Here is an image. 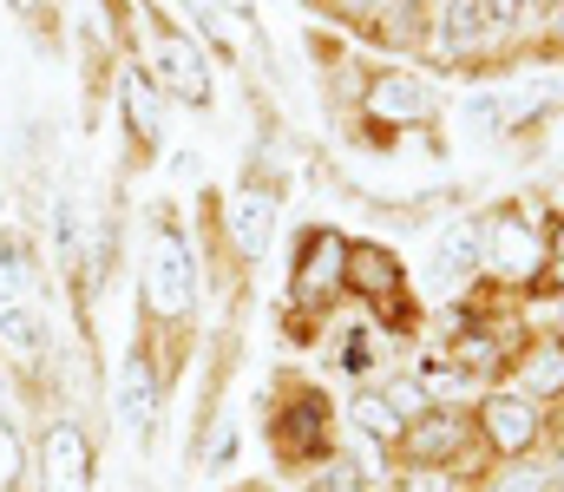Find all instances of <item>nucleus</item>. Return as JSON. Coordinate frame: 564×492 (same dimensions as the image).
I'll return each instance as SVG.
<instances>
[{
    "label": "nucleus",
    "mask_w": 564,
    "mask_h": 492,
    "mask_svg": "<svg viewBox=\"0 0 564 492\" xmlns=\"http://www.w3.org/2000/svg\"><path fill=\"white\" fill-rule=\"evenodd\" d=\"M33 460H40V492H93V440L79 420H66V414L46 420Z\"/></svg>",
    "instance_id": "obj_5"
},
{
    "label": "nucleus",
    "mask_w": 564,
    "mask_h": 492,
    "mask_svg": "<svg viewBox=\"0 0 564 492\" xmlns=\"http://www.w3.org/2000/svg\"><path fill=\"white\" fill-rule=\"evenodd\" d=\"M361 112L368 119H381V125H426L433 119V92H426L421 79H408V73H375L368 86H361Z\"/></svg>",
    "instance_id": "obj_10"
},
{
    "label": "nucleus",
    "mask_w": 564,
    "mask_h": 492,
    "mask_svg": "<svg viewBox=\"0 0 564 492\" xmlns=\"http://www.w3.org/2000/svg\"><path fill=\"white\" fill-rule=\"evenodd\" d=\"M308 492H368V473H361V460H348V453H328V460L308 473Z\"/></svg>",
    "instance_id": "obj_20"
},
{
    "label": "nucleus",
    "mask_w": 564,
    "mask_h": 492,
    "mask_svg": "<svg viewBox=\"0 0 564 492\" xmlns=\"http://www.w3.org/2000/svg\"><path fill=\"white\" fill-rule=\"evenodd\" d=\"M348 289H355L361 303H375L381 316H394V303H401V256H394L388 243L355 237V243H348Z\"/></svg>",
    "instance_id": "obj_9"
},
{
    "label": "nucleus",
    "mask_w": 564,
    "mask_h": 492,
    "mask_svg": "<svg viewBox=\"0 0 564 492\" xmlns=\"http://www.w3.org/2000/svg\"><path fill=\"white\" fill-rule=\"evenodd\" d=\"M558 26H564V13H558Z\"/></svg>",
    "instance_id": "obj_28"
},
{
    "label": "nucleus",
    "mask_w": 564,
    "mask_h": 492,
    "mask_svg": "<svg viewBox=\"0 0 564 492\" xmlns=\"http://www.w3.org/2000/svg\"><path fill=\"white\" fill-rule=\"evenodd\" d=\"M0 354L20 361V368H46L53 328H46V309H40V303H7V309H0Z\"/></svg>",
    "instance_id": "obj_12"
},
{
    "label": "nucleus",
    "mask_w": 564,
    "mask_h": 492,
    "mask_svg": "<svg viewBox=\"0 0 564 492\" xmlns=\"http://www.w3.org/2000/svg\"><path fill=\"white\" fill-rule=\"evenodd\" d=\"M158 361L144 354L139 341H132V354H126V368H119V414H126V427L151 440V427H158Z\"/></svg>",
    "instance_id": "obj_11"
},
{
    "label": "nucleus",
    "mask_w": 564,
    "mask_h": 492,
    "mask_svg": "<svg viewBox=\"0 0 564 492\" xmlns=\"http://www.w3.org/2000/svg\"><path fill=\"white\" fill-rule=\"evenodd\" d=\"M348 289V237L335 223H308L302 230V256L289 270V303L302 316H328Z\"/></svg>",
    "instance_id": "obj_2"
},
{
    "label": "nucleus",
    "mask_w": 564,
    "mask_h": 492,
    "mask_svg": "<svg viewBox=\"0 0 564 492\" xmlns=\"http://www.w3.org/2000/svg\"><path fill=\"white\" fill-rule=\"evenodd\" d=\"M479 13H486V33H512L525 20V0H479Z\"/></svg>",
    "instance_id": "obj_22"
},
{
    "label": "nucleus",
    "mask_w": 564,
    "mask_h": 492,
    "mask_svg": "<svg viewBox=\"0 0 564 492\" xmlns=\"http://www.w3.org/2000/svg\"><path fill=\"white\" fill-rule=\"evenodd\" d=\"M33 283H40V250H33V237L0 230V309H7V303H33Z\"/></svg>",
    "instance_id": "obj_15"
},
{
    "label": "nucleus",
    "mask_w": 564,
    "mask_h": 492,
    "mask_svg": "<svg viewBox=\"0 0 564 492\" xmlns=\"http://www.w3.org/2000/svg\"><path fill=\"white\" fill-rule=\"evenodd\" d=\"M348 420H355L368 440H381V447H401V427H408L401 407L388 401V387H361V394L348 401Z\"/></svg>",
    "instance_id": "obj_17"
},
{
    "label": "nucleus",
    "mask_w": 564,
    "mask_h": 492,
    "mask_svg": "<svg viewBox=\"0 0 564 492\" xmlns=\"http://www.w3.org/2000/svg\"><path fill=\"white\" fill-rule=\"evenodd\" d=\"M270 440H276L282 460H315V453L328 447V401H322L315 387H295L289 407L276 414V434H270ZM322 460H328V453H322Z\"/></svg>",
    "instance_id": "obj_8"
},
{
    "label": "nucleus",
    "mask_w": 564,
    "mask_h": 492,
    "mask_svg": "<svg viewBox=\"0 0 564 492\" xmlns=\"http://www.w3.org/2000/svg\"><path fill=\"white\" fill-rule=\"evenodd\" d=\"M7 7H13L20 20H46V0H7Z\"/></svg>",
    "instance_id": "obj_25"
},
{
    "label": "nucleus",
    "mask_w": 564,
    "mask_h": 492,
    "mask_svg": "<svg viewBox=\"0 0 564 492\" xmlns=\"http://www.w3.org/2000/svg\"><path fill=\"white\" fill-rule=\"evenodd\" d=\"M479 270L525 283L532 270H545V237H539V230H532L519 210H499V217L486 223V250H479Z\"/></svg>",
    "instance_id": "obj_6"
},
{
    "label": "nucleus",
    "mask_w": 564,
    "mask_h": 492,
    "mask_svg": "<svg viewBox=\"0 0 564 492\" xmlns=\"http://www.w3.org/2000/svg\"><path fill=\"white\" fill-rule=\"evenodd\" d=\"M545 486H552V473L545 467H525V460H512L506 473L486 480V492H545Z\"/></svg>",
    "instance_id": "obj_21"
},
{
    "label": "nucleus",
    "mask_w": 564,
    "mask_h": 492,
    "mask_svg": "<svg viewBox=\"0 0 564 492\" xmlns=\"http://www.w3.org/2000/svg\"><path fill=\"white\" fill-rule=\"evenodd\" d=\"M499 354H506V348H499L492 335H479V328H459V335H453V368H459V374H492Z\"/></svg>",
    "instance_id": "obj_19"
},
{
    "label": "nucleus",
    "mask_w": 564,
    "mask_h": 492,
    "mask_svg": "<svg viewBox=\"0 0 564 492\" xmlns=\"http://www.w3.org/2000/svg\"><path fill=\"white\" fill-rule=\"evenodd\" d=\"M473 440V420L459 414V407H421L408 427H401V467H414V473H440V467H453L459 460V447Z\"/></svg>",
    "instance_id": "obj_4"
},
{
    "label": "nucleus",
    "mask_w": 564,
    "mask_h": 492,
    "mask_svg": "<svg viewBox=\"0 0 564 492\" xmlns=\"http://www.w3.org/2000/svg\"><path fill=\"white\" fill-rule=\"evenodd\" d=\"M13 473H20V427L0 420V486H13Z\"/></svg>",
    "instance_id": "obj_23"
},
{
    "label": "nucleus",
    "mask_w": 564,
    "mask_h": 492,
    "mask_svg": "<svg viewBox=\"0 0 564 492\" xmlns=\"http://www.w3.org/2000/svg\"><path fill=\"white\" fill-rule=\"evenodd\" d=\"M552 480H558V486H564V453H558V467H552Z\"/></svg>",
    "instance_id": "obj_27"
},
{
    "label": "nucleus",
    "mask_w": 564,
    "mask_h": 492,
    "mask_svg": "<svg viewBox=\"0 0 564 492\" xmlns=\"http://www.w3.org/2000/svg\"><path fill=\"white\" fill-rule=\"evenodd\" d=\"M440 40L459 53V46H479L486 40V13H479V0H446V13H440Z\"/></svg>",
    "instance_id": "obj_18"
},
{
    "label": "nucleus",
    "mask_w": 564,
    "mask_h": 492,
    "mask_svg": "<svg viewBox=\"0 0 564 492\" xmlns=\"http://www.w3.org/2000/svg\"><path fill=\"white\" fill-rule=\"evenodd\" d=\"M479 250H486V223L479 217H459L446 237H440V250H433V276L453 289V283H466L473 270H479Z\"/></svg>",
    "instance_id": "obj_14"
},
{
    "label": "nucleus",
    "mask_w": 564,
    "mask_h": 492,
    "mask_svg": "<svg viewBox=\"0 0 564 492\" xmlns=\"http://www.w3.org/2000/svg\"><path fill=\"white\" fill-rule=\"evenodd\" d=\"M473 420H479L486 447H492V453H506V460H519V453H532V447H539V407H532L525 394H486Z\"/></svg>",
    "instance_id": "obj_7"
},
{
    "label": "nucleus",
    "mask_w": 564,
    "mask_h": 492,
    "mask_svg": "<svg viewBox=\"0 0 564 492\" xmlns=\"http://www.w3.org/2000/svg\"><path fill=\"white\" fill-rule=\"evenodd\" d=\"M545 270H552V283L564 289V223L552 230V243H545Z\"/></svg>",
    "instance_id": "obj_24"
},
{
    "label": "nucleus",
    "mask_w": 564,
    "mask_h": 492,
    "mask_svg": "<svg viewBox=\"0 0 564 492\" xmlns=\"http://www.w3.org/2000/svg\"><path fill=\"white\" fill-rule=\"evenodd\" d=\"M119 106H126V132H132V145H139V152H158V139H164L158 86H151L144 73H126V86H119Z\"/></svg>",
    "instance_id": "obj_16"
},
{
    "label": "nucleus",
    "mask_w": 564,
    "mask_h": 492,
    "mask_svg": "<svg viewBox=\"0 0 564 492\" xmlns=\"http://www.w3.org/2000/svg\"><path fill=\"white\" fill-rule=\"evenodd\" d=\"M144 79L158 86V92H171V99H184V106H210V59H204V46L191 40V33H177V26H151V66H144Z\"/></svg>",
    "instance_id": "obj_3"
},
{
    "label": "nucleus",
    "mask_w": 564,
    "mask_h": 492,
    "mask_svg": "<svg viewBox=\"0 0 564 492\" xmlns=\"http://www.w3.org/2000/svg\"><path fill=\"white\" fill-rule=\"evenodd\" d=\"M139 296L164 328H177L191 316V303H197V256H191V237H184L171 217L151 230V256H144Z\"/></svg>",
    "instance_id": "obj_1"
},
{
    "label": "nucleus",
    "mask_w": 564,
    "mask_h": 492,
    "mask_svg": "<svg viewBox=\"0 0 564 492\" xmlns=\"http://www.w3.org/2000/svg\"><path fill=\"white\" fill-rule=\"evenodd\" d=\"M270 230H276V197L257 190V184H243V190L230 197V243L243 250V263H257V256L270 250Z\"/></svg>",
    "instance_id": "obj_13"
},
{
    "label": "nucleus",
    "mask_w": 564,
    "mask_h": 492,
    "mask_svg": "<svg viewBox=\"0 0 564 492\" xmlns=\"http://www.w3.org/2000/svg\"><path fill=\"white\" fill-rule=\"evenodd\" d=\"M381 0H341V13H375Z\"/></svg>",
    "instance_id": "obj_26"
}]
</instances>
